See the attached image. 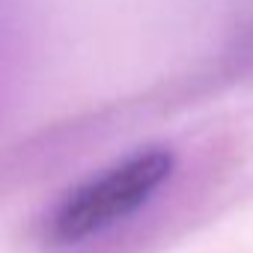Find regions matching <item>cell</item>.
I'll return each instance as SVG.
<instances>
[{
    "label": "cell",
    "instance_id": "cell-1",
    "mask_svg": "<svg viewBox=\"0 0 253 253\" xmlns=\"http://www.w3.org/2000/svg\"><path fill=\"white\" fill-rule=\"evenodd\" d=\"M173 155L167 149H146L104 170L101 176L75 188L51 214V238L60 244L84 241L125 220L170 179Z\"/></svg>",
    "mask_w": 253,
    "mask_h": 253
}]
</instances>
